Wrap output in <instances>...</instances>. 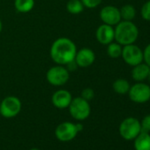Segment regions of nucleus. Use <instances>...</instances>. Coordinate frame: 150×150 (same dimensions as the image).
<instances>
[{
    "label": "nucleus",
    "mask_w": 150,
    "mask_h": 150,
    "mask_svg": "<svg viewBox=\"0 0 150 150\" xmlns=\"http://www.w3.org/2000/svg\"><path fill=\"white\" fill-rule=\"evenodd\" d=\"M76 52V45L71 39L66 37H60L54 41L50 50L51 59L60 65H65L73 61Z\"/></svg>",
    "instance_id": "nucleus-1"
},
{
    "label": "nucleus",
    "mask_w": 150,
    "mask_h": 150,
    "mask_svg": "<svg viewBox=\"0 0 150 150\" xmlns=\"http://www.w3.org/2000/svg\"><path fill=\"white\" fill-rule=\"evenodd\" d=\"M115 40L122 46L134 43L139 37V29L137 26L127 21H121L114 28Z\"/></svg>",
    "instance_id": "nucleus-2"
},
{
    "label": "nucleus",
    "mask_w": 150,
    "mask_h": 150,
    "mask_svg": "<svg viewBox=\"0 0 150 150\" xmlns=\"http://www.w3.org/2000/svg\"><path fill=\"white\" fill-rule=\"evenodd\" d=\"M68 108L71 116L74 119L79 121L87 119L91 112L89 102L83 99L82 97L72 98Z\"/></svg>",
    "instance_id": "nucleus-3"
},
{
    "label": "nucleus",
    "mask_w": 150,
    "mask_h": 150,
    "mask_svg": "<svg viewBox=\"0 0 150 150\" xmlns=\"http://www.w3.org/2000/svg\"><path fill=\"white\" fill-rule=\"evenodd\" d=\"M69 71L64 65L57 64L53 66L50 68L46 73L47 81L54 87H60L64 85L69 81Z\"/></svg>",
    "instance_id": "nucleus-4"
},
{
    "label": "nucleus",
    "mask_w": 150,
    "mask_h": 150,
    "mask_svg": "<svg viewBox=\"0 0 150 150\" xmlns=\"http://www.w3.org/2000/svg\"><path fill=\"white\" fill-rule=\"evenodd\" d=\"M140 132V121L132 117L124 119L119 125V133L125 140H133Z\"/></svg>",
    "instance_id": "nucleus-5"
},
{
    "label": "nucleus",
    "mask_w": 150,
    "mask_h": 150,
    "mask_svg": "<svg viewBox=\"0 0 150 150\" xmlns=\"http://www.w3.org/2000/svg\"><path fill=\"white\" fill-rule=\"evenodd\" d=\"M21 110V102L16 96H7L0 103V114L4 117H16Z\"/></svg>",
    "instance_id": "nucleus-6"
},
{
    "label": "nucleus",
    "mask_w": 150,
    "mask_h": 150,
    "mask_svg": "<svg viewBox=\"0 0 150 150\" xmlns=\"http://www.w3.org/2000/svg\"><path fill=\"white\" fill-rule=\"evenodd\" d=\"M121 57L130 66H134L143 62V50L134 43L125 45L122 49Z\"/></svg>",
    "instance_id": "nucleus-7"
},
{
    "label": "nucleus",
    "mask_w": 150,
    "mask_h": 150,
    "mask_svg": "<svg viewBox=\"0 0 150 150\" xmlns=\"http://www.w3.org/2000/svg\"><path fill=\"white\" fill-rule=\"evenodd\" d=\"M128 96L133 103H145L150 100V86L143 82H137L131 86Z\"/></svg>",
    "instance_id": "nucleus-8"
},
{
    "label": "nucleus",
    "mask_w": 150,
    "mask_h": 150,
    "mask_svg": "<svg viewBox=\"0 0 150 150\" xmlns=\"http://www.w3.org/2000/svg\"><path fill=\"white\" fill-rule=\"evenodd\" d=\"M76 124L71 122H63L57 125L55 130V135L60 141L67 142L73 139L78 133Z\"/></svg>",
    "instance_id": "nucleus-9"
},
{
    "label": "nucleus",
    "mask_w": 150,
    "mask_h": 150,
    "mask_svg": "<svg viewBox=\"0 0 150 150\" xmlns=\"http://www.w3.org/2000/svg\"><path fill=\"white\" fill-rule=\"evenodd\" d=\"M99 15H100L101 21L104 24H107L112 27L116 26L122 21L119 9L113 6H107L102 8Z\"/></svg>",
    "instance_id": "nucleus-10"
},
{
    "label": "nucleus",
    "mask_w": 150,
    "mask_h": 150,
    "mask_svg": "<svg viewBox=\"0 0 150 150\" xmlns=\"http://www.w3.org/2000/svg\"><path fill=\"white\" fill-rule=\"evenodd\" d=\"M95 60H96V54L89 48H82L77 50L74 58V62L76 63L77 66L81 68L89 67L94 64Z\"/></svg>",
    "instance_id": "nucleus-11"
},
{
    "label": "nucleus",
    "mask_w": 150,
    "mask_h": 150,
    "mask_svg": "<svg viewBox=\"0 0 150 150\" xmlns=\"http://www.w3.org/2000/svg\"><path fill=\"white\" fill-rule=\"evenodd\" d=\"M96 37L98 42L103 45H108L115 40V31L112 26L103 24L98 27L96 32Z\"/></svg>",
    "instance_id": "nucleus-12"
},
{
    "label": "nucleus",
    "mask_w": 150,
    "mask_h": 150,
    "mask_svg": "<svg viewBox=\"0 0 150 150\" xmlns=\"http://www.w3.org/2000/svg\"><path fill=\"white\" fill-rule=\"evenodd\" d=\"M72 100L71 94L65 89H59L56 91L51 97L53 105L57 109L68 108Z\"/></svg>",
    "instance_id": "nucleus-13"
},
{
    "label": "nucleus",
    "mask_w": 150,
    "mask_h": 150,
    "mask_svg": "<svg viewBox=\"0 0 150 150\" xmlns=\"http://www.w3.org/2000/svg\"><path fill=\"white\" fill-rule=\"evenodd\" d=\"M132 79L137 82H142L146 78L150 70V66L147 65L146 63H140L139 64H136L132 66Z\"/></svg>",
    "instance_id": "nucleus-14"
},
{
    "label": "nucleus",
    "mask_w": 150,
    "mask_h": 150,
    "mask_svg": "<svg viewBox=\"0 0 150 150\" xmlns=\"http://www.w3.org/2000/svg\"><path fill=\"white\" fill-rule=\"evenodd\" d=\"M135 150H150V134L146 132H140L133 139Z\"/></svg>",
    "instance_id": "nucleus-15"
},
{
    "label": "nucleus",
    "mask_w": 150,
    "mask_h": 150,
    "mask_svg": "<svg viewBox=\"0 0 150 150\" xmlns=\"http://www.w3.org/2000/svg\"><path fill=\"white\" fill-rule=\"evenodd\" d=\"M14 6L19 13H27L34 8L35 0H15Z\"/></svg>",
    "instance_id": "nucleus-16"
},
{
    "label": "nucleus",
    "mask_w": 150,
    "mask_h": 150,
    "mask_svg": "<svg viewBox=\"0 0 150 150\" xmlns=\"http://www.w3.org/2000/svg\"><path fill=\"white\" fill-rule=\"evenodd\" d=\"M113 90L118 94V95H125L128 94L129 89L131 88L130 83L128 82V81L125 80V79H117L113 82L112 85Z\"/></svg>",
    "instance_id": "nucleus-17"
},
{
    "label": "nucleus",
    "mask_w": 150,
    "mask_h": 150,
    "mask_svg": "<svg viewBox=\"0 0 150 150\" xmlns=\"http://www.w3.org/2000/svg\"><path fill=\"white\" fill-rule=\"evenodd\" d=\"M120 11V15H121V20L122 21H132L135 16H136V10L133 6L132 5H125L119 9Z\"/></svg>",
    "instance_id": "nucleus-18"
},
{
    "label": "nucleus",
    "mask_w": 150,
    "mask_h": 150,
    "mask_svg": "<svg viewBox=\"0 0 150 150\" xmlns=\"http://www.w3.org/2000/svg\"><path fill=\"white\" fill-rule=\"evenodd\" d=\"M84 8L81 0H69L66 5V9L71 14H80L83 12Z\"/></svg>",
    "instance_id": "nucleus-19"
},
{
    "label": "nucleus",
    "mask_w": 150,
    "mask_h": 150,
    "mask_svg": "<svg viewBox=\"0 0 150 150\" xmlns=\"http://www.w3.org/2000/svg\"><path fill=\"white\" fill-rule=\"evenodd\" d=\"M122 45L117 43V42H110L107 45V54L111 58H118L121 57L122 54Z\"/></svg>",
    "instance_id": "nucleus-20"
},
{
    "label": "nucleus",
    "mask_w": 150,
    "mask_h": 150,
    "mask_svg": "<svg viewBox=\"0 0 150 150\" xmlns=\"http://www.w3.org/2000/svg\"><path fill=\"white\" fill-rule=\"evenodd\" d=\"M141 17L144 21H150V0L146 1L141 7L140 10Z\"/></svg>",
    "instance_id": "nucleus-21"
},
{
    "label": "nucleus",
    "mask_w": 150,
    "mask_h": 150,
    "mask_svg": "<svg viewBox=\"0 0 150 150\" xmlns=\"http://www.w3.org/2000/svg\"><path fill=\"white\" fill-rule=\"evenodd\" d=\"M82 2L84 7L88 8V9H93L97 7L101 3L103 0H81Z\"/></svg>",
    "instance_id": "nucleus-22"
},
{
    "label": "nucleus",
    "mask_w": 150,
    "mask_h": 150,
    "mask_svg": "<svg viewBox=\"0 0 150 150\" xmlns=\"http://www.w3.org/2000/svg\"><path fill=\"white\" fill-rule=\"evenodd\" d=\"M83 99L87 100L88 102L93 100V98L95 97V91L90 88H84L81 92V96Z\"/></svg>",
    "instance_id": "nucleus-23"
},
{
    "label": "nucleus",
    "mask_w": 150,
    "mask_h": 150,
    "mask_svg": "<svg viewBox=\"0 0 150 150\" xmlns=\"http://www.w3.org/2000/svg\"><path fill=\"white\" fill-rule=\"evenodd\" d=\"M140 125L142 132H150V114L143 117V119L140 121Z\"/></svg>",
    "instance_id": "nucleus-24"
},
{
    "label": "nucleus",
    "mask_w": 150,
    "mask_h": 150,
    "mask_svg": "<svg viewBox=\"0 0 150 150\" xmlns=\"http://www.w3.org/2000/svg\"><path fill=\"white\" fill-rule=\"evenodd\" d=\"M143 61L150 66V43H148L143 50Z\"/></svg>",
    "instance_id": "nucleus-25"
},
{
    "label": "nucleus",
    "mask_w": 150,
    "mask_h": 150,
    "mask_svg": "<svg viewBox=\"0 0 150 150\" xmlns=\"http://www.w3.org/2000/svg\"><path fill=\"white\" fill-rule=\"evenodd\" d=\"M76 127H77L78 132H81L83 130V125L81 124H76Z\"/></svg>",
    "instance_id": "nucleus-26"
},
{
    "label": "nucleus",
    "mask_w": 150,
    "mask_h": 150,
    "mask_svg": "<svg viewBox=\"0 0 150 150\" xmlns=\"http://www.w3.org/2000/svg\"><path fill=\"white\" fill-rule=\"evenodd\" d=\"M2 29H3V24H2V21H1V20H0V33H1Z\"/></svg>",
    "instance_id": "nucleus-27"
},
{
    "label": "nucleus",
    "mask_w": 150,
    "mask_h": 150,
    "mask_svg": "<svg viewBox=\"0 0 150 150\" xmlns=\"http://www.w3.org/2000/svg\"><path fill=\"white\" fill-rule=\"evenodd\" d=\"M147 81H148V82L150 83V70H149V72H148V75H147Z\"/></svg>",
    "instance_id": "nucleus-28"
},
{
    "label": "nucleus",
    "mask_w": 150,
    "mask_h": 150,
    "mask_svg": "<svg viewBox=\"0 0 150 150\" xmlns=\"http://www.w3.org/2000/svg\"><path fill=\"white\" fill-rule=\"evenodd\" d=\"M30 150H40V149H38V148H32V149H30Z\"/></svg>",
    "instance_id": "nucleus-29"
}]
</instances>
